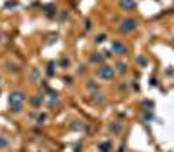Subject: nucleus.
<instances>
[{"mask_svg":"<svg viewBox=\"0 0 174 152\" xmlns=\"http://www.w3.org/2000/svg\"><path fill=\"white\" fill-rule=\"evenodd\" d=\"M90 61H92V63H103L104 61V54H103V53H97V54L90 56Z\"/></svg>","mask_w":174,"mask_h":152,"instance_id":"39448f33","label":"nucleus"},{"mask_svg":"<svg viewBox=\"0 0 174 152\" xmlns=\"http://www.w3.org/2000/svg\"><path fill=\"white\" fill-rule=\"evenodd\" d=\"M40 102H42V98H33V100H31L33 105H40Z\"/></svg>","mask_w":174,"mask_h":152,"instance_id":"dca6fc26","label":"nucleus"},{"mask_svg":"<svg viewBox=\"0 0 174 152\" xmlns=\"http://www.w3.org/2000/svg\"><path fill=\"white\" fill-rule=\"evenodd\" d=\"M7 67H9V72H11V74H14V72H16V74H18V72H19V67H18V65H12V63H9V65H7Z\"/></svg>","mask_w":174,"mask_h":152,"instance_id":"f8f14e48","label":"nucleus"},{"mask_svg":"<svg viewBox=\"0 0 174 152\" xmlns=\"http://www.w3.org/2000/svg\"><path fill=\"white\" fill-rule=\"evenodd\" d=\"M25 100H26V96H25V93H23V91H16V93H12L11 98H9V103H11L12 112L18 114V112L23 110V103H25Z\"/></svg>","mask_w":174,"mask_h":152,"instance_id":"f257e3e1","label":"nucleus"},{"mask_svg":"<svg viewBox=\"0 0 174 152\" xmlns=\"http://www.w3.org/2000/svg\"><path fill=\"white\" fill-rule=\"evenodd\" d=\"M52 68H54V65L51 63V65H49V70H47V74H49V75H52V74H54V70H52Z\"/></svg>","mask_w":174,"mask_h":152,"instance_id":"f3484780","label":"nucleus"},{"mask_svg":"<svg viewBox=\"0 0 174 152\" xmlns=\"http://www.w3.org/2000/svg\"><path fill=\"white\" fill-rule=\"evenodd\" d=\"M136 19H132V18H127V19H124L122 23H120V26H118V32L120 33H131V32H134L136 30Z\"/></svg>","mask_w":174,"mask_h":152,"instance_id":"f03ea898","label":"nucleus"},{"mask_svg":"<svg viewBox=\"0 0 174 152\" xmlns=\"http://www.w3.org/2000/svg\"><path fill=\"white\" fill-rule=\"evenodd\" d=\"M87 88H89V89H97V84H94V81H89Z\"/></svg>","mask_w":174,"mask_h":152,"instance_id":"2eb2a0df","label":"nucleus"},{"mask_svg":"<svg viewBox=\"0 0 174 152\" xmlns=\"http://www.w3.org/2000/svg\"><path fill=\"white\" fill-rule=\"evenodd\" d=\"M150 86H157V79H153L152 77V79H150Z\"/></svg>","mask_w":174,"mask_h":152,"instance_id":"a211bd4d","label":"nucleus"},{"mask_svg":"<svg viewBox=\"0 0 174 152\" xmlns=\"http://www.w3.org/2000/svg\"><path fill=\"white\" fill-rule=\"evenodd\" d=\"M136 61H138V65H141V67H146V58L145 56H139Z\"/></svg>","mask_w":174,"mask_h":152,"instance_id":"4468645a","label":"nucleus"},{"mask_svg":"<svg viewBox=\"0 0 174 152\" xmlns=\"http://www.w3.org/2000/svg\"><path fill=\"white\" fill-rule=\"evenodd\" d=\"M111 53H113V54H125V53H127V47H125L120 40H115L111 44Z\"/></svg>","mask_w":174,"mask_h":152,"instance_id":"20e7f679","label":"nucleus"},{"mask_svg":"<svg viewBox=\"0 0 174 152\" xmlns=\"http://www.w3.org/2000/svg\"><path fill=\"white\" fill-rule=\"evenodd\" d=\"M118 72H120V74H125V72H127V65H125L124 61H118Z\"/></svg>","mask_w":174,"mask_h":152,"instance_id":"9b49d317","label":"nucleus"},{"mask_svg":"<svg viewBox=\"0 0 174 152\" xmlns=\"http://www.w3.org/2000/svg\"><path fill=\"white\" fill-rule=\"evenodd\" d=\"M113 75H115V70H113V67H110V65H103L101 68L97 70V77H99V79H104V81H111Z\"/></svg>","mask_w":174,"mask_h":152,"instance_id":"7ed1b4c3","label":"nucleus"},{"mask_svg":"<svg viewBox=\"0 0 174 152\" xmlns=\"http://www.w3.org/2000/svg\"><path fill=\"white\" fill-rule=\"evenodd\" d=\"M104 40H106V33H99V35L96 37V42H97V44H103Z\"/></svg>","mask_w":174,"mask_h":152,"instance_id":"ddd939ff","label":"nucleus"},{"mask_svg":"<svg viewBox=\"0 0 174 152\" xmlns=\"http://www.w3.org/2000/svg\"><path fill=\"white\" fill-rule=\"evenodd\" d=\"M9 147V140L5 136H0V149H7Z\"/></svg>","mask_w":174,"mask_h":152,"instance_id":"9d476101","label":"nucleus"},{"mask_svg":"<svg viewBox=\"0 0 174 152\" xmlns=\"http://www.w3.org/2000/svg\"><path fill=\"white\" fill-rule=\"evenodd\" d=\"M92 96H94V102H96V103H103L104 102V96H103V93H94V95H92Z\"/></svg>","mask_w":174,"mask_h":152,"instance_id":"6e6552de","label":"nucleus"},{"mask_svg":"<svg viewBox=\"0 0 174 152\" xmlns=\"http://www.w3.org/2000/svg\"><path fill=\"white\" fill-rule=\"evenodd\" d=\"M120 130H122V126L118 124V123H113V124H110V131H113V133H120Z\"/></svg>","mask_w":174,"mask_h":152,"instance_id":"1a4fd4ad","label":"nucleus"},{"mask_svg":"<svg viewBox=\"0 0 174 152\" xmlns=\"http://www.w3.org/2000/svg\"><path fill=\"white\" fill-rule=\"evenodd\" d=\"M120 5L124 7L125 11H131V9H134V2H132V0H122Z\"/></svg>","mask_w":174,"mask_h":152,"instance_id":"423d86ee","label":"nucleus"},{"mask_svg":"<svg viewBox=\"0 0 174 152\" xmlns=\"http://www.w3.org/2000/svg\"><path fill=\"white\" fill-rule=\"evenodd\" d=\"M99 150L101 152H111V143L110 142H101V143H99Z\"/></svg>","mask_w":174,"mask_h":152,"instance_id":"0eeeda50","label":"nucleus"}]
</instances>
